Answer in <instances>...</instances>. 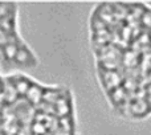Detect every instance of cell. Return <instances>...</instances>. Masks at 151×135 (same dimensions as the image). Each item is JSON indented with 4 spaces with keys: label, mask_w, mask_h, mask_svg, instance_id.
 I'll list each match as a JSON object with an SVG mask.
<instances>
[{
    "label": "cell",
    "mask_w": 151,
    "mask_h": 135,
    "mask_svg": "<svg viewBox=\"0 0 151 135\" xmlns=\"http://www.w3.org/2000/svg\"><path fill=\"white\" fill-rule=\"evenodd\" d=\"M36 64V56L19 32L17 5L0 3V70L20 72Z\"/></svg>",
    "instance_id": "6da1fadb"
}]
</instances>
